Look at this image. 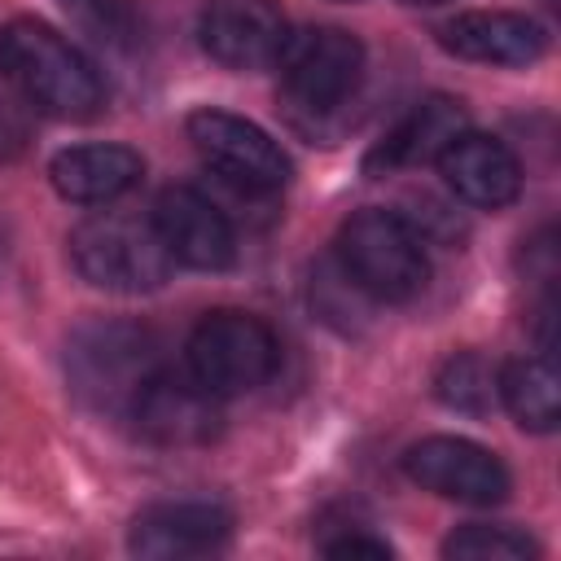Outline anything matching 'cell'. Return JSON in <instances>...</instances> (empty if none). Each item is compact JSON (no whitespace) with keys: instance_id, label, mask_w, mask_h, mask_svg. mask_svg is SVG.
Here are the masks:
<instances>
[{"instance_id":"cell-1","label":"cell","mask_w":561,"mask_h":561,"mask_svg":"<svg viewBox=\"0 0 561 561\" xmlns=\"http://www.w3.org/2000/svg\"><path fill=\"white\" fill-rule=\"evenodd\" d=\"M0 70L39 114L83 123L105 105L96 66L35 18H13L0 31Z\"/></svg>"},{"instance_id":"cell-2","label":"cell","mask_w":561,"mask_h":561,"mask_svg":"<svg viewBox=\"0 0 561 561\" xmlns=\"http://www.w3.org/2000/svg\"><path fill=\"white\" fill-rule=\"evenodd\" d=\"M337 263L346 280L377 302H408L430 280V254L416 224L368 206L337 228Z\"/></svg>"},{"instance_id":"cell-3","label":"cell","mask_w":561,"mask_h":561,"mask_svg":"<svg viewBox=\"0 0 561 561\" xmlns=\"http://www.w3.org/2000/svg\"><path fill=\"white\" fill-rule=\"evenodd\" d=\"M158 373L149 329L127 320L83 324L66 346V377L83 408L101 416H127L140 386Z\"/></svg>"},{"instance_id":"cell-4","label":"cell","mask_w":561,"mask_h":561,"mask_svg":"<svg viewBox=\"0 0 561 561\" xmlns=\"http://www.w3.org/2000/svg\"><path fill=\"white\" fill-rule=\"evenodd\" d=\"M75 272L105 294H149L171 276V254L153 224L127 215H92L70 232Z\"/></svg>"},{"instance_id":"cell-5","label":"cell","mask_w":561,"mask_h":561,"mask_svg":"<svg viewBox=\"0 0 561 561\" xmlns=\"http://www.w3.org/2000/svg\"><path fill=\"white\" fill-rule=\"evenodd\" d=\"M280 359L276 333L250 311H210L188 333V373L219 399L259 390Z\"/></svg>"},{"instance_id":"cell-6","label":"cell","mask_w":561,"mask_h":561,"mask_svg":"<svg viewBox=\"0 0 561 561\" xmlns=\"http://www.w3.org/2000/svg\"><path fill=\"white\" fill-rule=\"evenodd\" d=\"M280 88L289 105L329 114L346 105L364 75V44L342 26H307L280 48Z\"/></svg>"},{"instance_id":"cell-7","label":"cell","mask_w":561,"mask_h":561,"mask_svg":"<svg viewBox=\"0 0 561 561\" xmlns=\"http://www.w3.org/2000/svg\"><path fill=\"white\" fill-rule=\"evenodd\" d=\"M184 127H188L193 149L228 184H241L245 193H276L289 180L285 149L259 123H250L241 114H228V110H193Z\"/></svg>"},{"instance_id":"cell-8","label":"cell","mask_w":561,"mask_h":561,"mask_svg":"<svg viewBox=\"0 0 561 561\" xmlns=\"http://www.w3.org/2000/svg\"><path fill=\"white\" fill-rule=\"evenodd\" d=\"M403 473L421 491L460 500V504H500L513 486L495 451H486L473 438H456V434H434V438L412 443L403 451Z\"/></svg>"},{"instance_id":"cell-9","label":"cell","mask_w":561,"mask_h":561,"mask_svg":"<svg viewBox=\"0 0 561 561\" xmlns=\"http://www.w3.org/2000/svg\"><path fill=\"white\" fill-rule=\"evenodd\" d=\"M127 421H136V430L158 447H202L224 425L219 394L197 386L193 373H171V368H158L140 386Z\"/></svg>"},{"instance_id":"cell-10","label":"cell","mask_w":561,"mask_h":561,"mask_svg":"<svg viewBox=\"0 0 561 561\" xmlns=\"http://www.w3.org/2000/svg\"><path fill=\"white\" fill-rule=\"evenodd\" d=\"M153 232L167 245L171 263L197 272H224L237 259V237L228 215L197 188H167L153 206Z\"/></svg>"},{"instance_id":"cell-11","label":"cell","mask_w":561,"mask_h":561,"mask_svg":"<svg viewBox=\"0 0 561 561\" xmlns=\"http://www.w3.org/2000/svg\"><path fill=\"white\" fill-rule=\"evenodd\" d=\"M197 35H202V48L219 66L259 70L280 57L289 26L272 0H206Z\"/></svg>"},{"instance_id":"cell-12","label":"cell","mask_w":561,"mask_h":561,"mask_svg":"<svg viewBox=\"0 0 561 561\" xmlns=\"http://www.w3.org/2000/svg\"><path fill=\"white\" fill-rule=\"evenodd\" d=\"M232 513L210 500H171V504H149L131 517L127 548L149 561H171V557H197L210 552L228 539Z\"/></svg>"},{"instance_id":"cell-13","label":"cell","mask_w":561,"mask_h":561,"mask_svg":"<svg viewBox=\"0 0 561 561\" xmlns=\"http://www.w3.org/2000/svg\"><path fill=\"white\" fill-rule=\"evenodd\" d=\"M434 162H438V175L447 180V188L478 210H500L522 193V162L495 136L460 131Z\"/></svg>"},{"instance_id":"cell-14","label":"cell","mask_w":561,"mask_h":561,"mask_svg":"<svg viewBox=\"0 0 561 561\" xmlns=\"http://www.w3.org/2000/svg\"><path fill=\"white\" fill-rule=\"evenodd\" d=\"M438 44L465 61L482 66H530L543 57L548 35L535 18L526 13H504V9H473L451 18L438 31Z\"/></svg>"},{"instance_id":"cell-15","label":"cell","mask_w":561,"mask_h":561,"mask_svg":"<svg viewBox=\"0 0 561 561\" xmlns=\"http://www.w3.org/2000/svg\"><path fill=\"white\" fill-rule=\"evenodd\" d=\"M140 175H145V162L127 145H75V149H61L48 162L53 188L66 202H79V206L114 202L127 188H136Z\"/></svg>"},{"instance_id":"cell-16","label":"cell","mask_w":561,"mask_h":561,"mask_svg":"<svg viewBox=\"0 0 561 561\" xmlns=\"http://www.w3.org/2000/svg\"><path fill=\"white\" fill-rule=\"evenodd\" d=\"M460 131H465V105L451 96H425L412 114H403V123L381 145H373V153L364 158V171L386 175L399 167H421L438 158Z\"/></svg>"},{"instance_id":"cell-17","label":"cell","mask_w":561,"mask_h":561,"mask_svg":"<svg viewBox=\"0 0 561 561\" xmlns=\"http://www.w3.org/2000/svg\"><path fill=\"white\" fill-rule=\"evenodd\" d=\"M495 390L513 421L535 434H552L561 421V381L548 359H508L495 377Z\"/></svg>"},{"instance_id":"cell-18","label":"cell","mask_w":561,"mask_h":561,"mask_svg":"<svg viewBox=\"0 0 561 561\" xmlns=\"http://www.w3.org/2000/svg\"><path fill=\"white\" fill-rule=\"evenodd\" d=\"M434 386H438V399H443L447 408H456V412H469V416L491 412V399H495V373H491L486 359L473 355V351L451 355V359L443 364V373H438Z\"/></svg>"},{"instance_id":"cell-19","label":"cell","mask_w":561,"mask_h":561,"mask_svg":"<svg viewBox=\"0 0 561 561\" xmlns=\"http://www.w3.org/2000/svg\"><path fill=\"white\" fill-rule=\"evenodd\" d=\"M443 557L456 561H526L539 557L535 539L513 530V526H460L456 535H447Z\"/></svg>"},{"instance_id":"cell-20","label":"cell","mask_w":561,"mask_h":561,"mask_svg":"<svg viewBox=\"0 0 561 561\" xmlns=\"http://www.w3.org/2000/svg\"><path fill=\"white\" fill-rule=\"evenodd\" d=\"M66 13L96 39L105 44H123V35L131 31V18L123 9V0H61Z\"/></svg>"},{"instance_id":"cell-21","label":"cell","mask_w":561,"mask_h":561,"mask_svg":"<svg viewBox=\"0 0 561 561\" xmlns=\"http://www.w3.org/2000/svg\"><path fill=\"white\" fill-rule=\"evenodd\" d=\"M329 557H390V543L386 539H377V535H364V530H346V535H337V539H324L320 543Z\"/></svg>"},{"instance_id":"cell-22","label":"cell","mask_w":561,"mask_h":561,"mask_svg":"<svg viewBox=\"0 0 561 561\" xmlns=\"http://www.w3.org/2000/svg\"><path fill=\"white\" fill-rule=\"evenodd\" d=\"M18 149H22V127L9 123V118H0V158H13Z\"/></svg>"},{"instance_id":"cell-23","label":"cell","mask_w":561,"mask_h":561,"mask_svg":"<svg viewBox=\"0 0 561 561\" xmlns=\"http://www.w3.org/2000/svg\"><path fill=\"white\" fill-rule=\"evenodd\" d=\"M403 4H412V9H434V4H447V0H403Z\"/></svg>"}]
</instances>
